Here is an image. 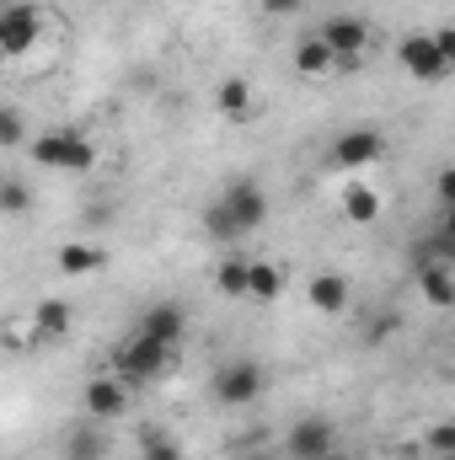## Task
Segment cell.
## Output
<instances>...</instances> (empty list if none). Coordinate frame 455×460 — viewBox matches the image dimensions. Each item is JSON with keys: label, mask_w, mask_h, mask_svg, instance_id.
<instances>
[{"label": "cell", "mask_w": 455, "mask_h": 460, "mask_svg": "<svg viewBox=\"0 0 455 460\" xmlns=\"http://www.w3.org/2000/svg\"><path fill=\"white\" fill-rule=\"evenodd\" d=\"M263 391H268V369L252 353H236V358H226L215 369V402L220 407H252Z\"/></svg>", "instance_id": "cell-3"}, {"label": "cell", "mask_w": 455, "mask_h": 460, "mask_svg": "<svg viewBox=\"0 0 455 460\" xmlns=\"http://www.w3.org/2000/svg\"><path fill=\"white\" fill-rule=\"evenodd\" d=\"M139 332H150L156 343L177 348V343H183V332H188V311H183L177 300H156V305L139 316Z\"/></svg>", "instance_id": "cell-12"}, {"label": "cell", "mask_w": 455, "mask_h": 460, "mask_svg": "<svg viewBox=\"0 0 455 460\" xmlns=\"http://www.w3.org/2000/svg\"><path fill=\"white\" fill-rule=\"evenodd\" d=\"M38 32H43L38 5H22V0L0 5V59H22L38 43Z\"/></svg>", "instance_id": "cell-8"}, {"label": "cell", "mask_w": 455, "mask_h": 460, "mask_svg": "<svg viewBox=\"0 0 455 460\" xmlns=\"http://www.w3.org/2000/svg\"><path fill=\"white\" fill-rule=\"evenodd\" d=\"M103 262H108V252L92 246V241H65L59 246V273H76L81 279V273H97Z\"/></svg>", "instance_id": "cell-19"}, {"label": "cell", "mask_w": 455, "mask_h": 460, "mask_svg": "<svg viewBox=\"0 0 455 460\" xmlns=\"http://www.w3.org/2000/svg\"><path fill=\"white\" fill-rule=\"evenodd\" d=\"M172 353H177V348L156 343L150 332H139V327H134V332L113 348V375L123 380V385H145V380H156V375H166V369H172Z\"/></svg>", "instance_id": "cell-2"}, {"label": "cell", "mask_w": 455, "mask_h": 460, "mask_svg": "<svg viewBox=\"0 0 455 460\" xmlns=\"http://www.w3.org/2000/svg\"><path fill=\"white\" fill-rule=\"evenodd\" d=\"M348 273H338V268H322V273H311V284H306V300L322 311V316H343L348 311Z\"/></svg>", "instance_id": "cell-13"}, {"label": "cell", "mask_w": 455, "mask_h": 460, "mask_svg": "<svg viewBox=\"0 0 455 460\" xmlns=\"http://www.w3.org/2000/svg\"><path fill=\"white\" fill-rule=\"evenodd\" d=\"M413 279H418V295L434 311H451L455 305V257H418Z\"/></svg>", "instance_id": "cell-10"}, {"label": "cell", "mask_w": 455, "mask_h": 460, "mask_svg": "<svg viewBox=\"0 0 455 460\" xmlns=\"http://www.w3.org/2000/svg\"><path fill=\"white\" fill-rule=\"evenodd\" d=\"M290 460H322L338 450V423L327 418V412H306V418H295L290 429H284V445H279Z\"/></svg>", "instance_id": "cell-4"}, {"label": "cell", "mask_w": 455, "mask_h": 460, "mask_svg": "<svg viewBox=\"0 0 455 460\" xmlns=\"http://www.w3.org/2000/svg\"><path fill=\"white\" fill-rule=\"evenodd\" d=\"M284 295V268L279 262H246V300H279Z\"/></svg>", "instance_id": "cell-18"}, {"label": "cell", "mask_w": 455, "mask_h": 460, "mask_svg": "<svg viewBox=\"0 0 455 460\" xmlns=\"http://www.w3.org/2000/svg\"><path fill=\"white\" fill-rule=\"evenodd\" d=\"M343 220L348 226H375L380 220V193L370 182H348L343 188Z\"/></svg>", "instance_id": "cell-15"}, {"label": "cell", "mask_w": 455, "mask_h": 460, "mask_svg": "<svg viewBox=\"0 0 455 460\" xmlns=\"http://www.w3.org/2000/svg\"><path fill=\"white\" fill-rule=\"evenodd\" d=\"M246 262H252V257H241V252L220 257V268H215V289H220L226 300H246Z\"/></svg>", "instance_id": "cell-20"}, {"label": "cell", "mask_w": 455, "mask_h": 460, "mask_svg": "<svg viewBox=\"0 0 455 460\" xmlns=\"http://www.w3.org/2000/svg\"><path fill=\"white\" fill-rule=\"evenodd\" d=\"M295 70H300V75H327V70H333V54L322 49V38H317V32L295 43Z\"/></svg>", "instance_id": "cell-22"}, {"label": "cell", "mask_w": 455, "mask_h": 460, "mask_svg": "<svg viewBox=\"0 0 455 460\" xmlns=\"http://www.w3.org/2000/svg\"><path fill=\"white\" fill-rule=\"evenodd\" d=\"M27 155H32L43 172H70V177H81V172L97 166V145H92L81 128H49V134L27 139Z\"/></svg>", "instance_id": "cell-1"}, {"label": "cell", "mask_w": 455, "mask_h": 460, "mask_svg": "<svg viewBox=\"0 0 455 460\" xmlns=\"http://www.w3.org/2000/svg\"><path fill=\"white\" fill-rule=\"evenodd\" d=\"M0 5H11V0H0Z\"/></svg>", "instance_id": "cell-29"}, {"label": "cell", "mask_w": 455, "mask_h": 460, "mask_svg": "<svg viewBox=\"0 0 455 460\" xmlns=\"http://www.w3.org/2000/svg\"><path fill=\"white\" fill-rule=\"evenodd\" d=\"M32 209V188L22 177H5L0 182V215H27Z\"/></svg>", "instance_id": "cell-23"}, {"label": "cell", "mask_w": 455, "mask_h": 460, "mask_svg": "<svg viewBox=\"0 0 455 460\" xmlns=\"http://www.w3.org/2000/svg\"><path fill=\"white\" fill-rule=\"evenodd\" d=\"M424 445H429V450H434L440 460H451V456H455V423H434Z\"/></svg>", "instance_id": "cell-25"}, {"label": "cell", "mask_w": 455, "mask_h": 460, "mask_svg": "<svg viewBox=\"0 0 455 460\" xmlns=\"http://www.w3.org/2000/svg\"><path fill=\"white\" fill-rule=\"evenodd\" d=\"M397 65L413 75V81H445L455 65L440 54V43H434V32H407L402 43H397Z\"/></svg>", "instance_id": "cell-6"}, {"label": "cell", "mask_w": 455, "mask_h": 460, "mask_svg": "<svg viewBox=\"0 0 455 460\" xmlns=\"http://www.w3.org/2000/svg\"><path fill=\"white\" fill-rule=\"evenodd\" d=\"M81 407H86V418H92V423H113V418L129 412V385H123L118 375H97V380H86Z\"/></svg>", "instance_id": "cell-9"}, {"label": "cell", "mask_w": 455, "mask_h": 460, "mask_svg": "<svg viewBox=\"0 0 455 460\" xmlns=\"http://www.w3.org/2000/svg\"><path fill=\"white\" fill-rule=\"evenodd\" d=\"M317 38L333 54V65H359V54L370 49V22L364 16H327L317 27Z\"/></svg>", "instance_id": "cell-7"}, {"label": "cell", "mask_w": 455, "mask_h": 460, "mask_svg": "<svg viewBox=\"0 0 455 460\" xmlns=\"http://www.w3.org/2000/svg\"><path fill=\"white\" fill-rule=\"evenodd\" d=\"M215 204L226 209V220L236 226V235H252V230H263V220H268V193H263L252 177H236V182H226Z\"/></svg>", "instance_id": "cell-5"}, {"label": "cell", "mask_w": 455, "mask_h": 460, "mask_svg": "<svg viewBox=\"0 0 455 460\" xmlns=\"http://www.w3.org/2000/svg\"><path fill=\"white\" fill-rule=\"evenodd\" d=\"M263 11L268 16H290V11H300V0H263Z\"/></svg>", "instance_id": "cell-27"}, {"label": "cell", "mask_w": 455, "mask_h": 460, "mask_svg": "<svg viewBox=\"0 0 455 460\" xmlns=\"http://www.w3.org/2000/svg\"><path fill=\"white\" fill-rule=\"evenodd\" d=\"M215 108H220V118H230V123L252 118V81H241V75H226V81L215 86Z\"/></svg>", "instance_id": "cell-17"}, {"label": "cell", "mask_w": 455, "mask_h": 460, "mask_svg": "<svg viewBox=\"0 0 455 460\" xmlns=\"http://www.w3.org/2000/svg\"><path fill=\"white\" fill-rule=\"evenodd\" d=\"M380 155H386V134H380V128H343L338 139H333V161L348 166V172L375 166Z\"/></svg>", "instance_id": "cell-11"}, {"label": "cell", "mask_w": 455, "mask_h": 460, "mask_svg": "<svg viewBox=\"0 0 455 460\" xmlns=\"http://www.w3.org/2000/svg\"><path fill=\"white\" fill-rule=\"evenodd\" d=\"M0 145H27V123L16 108H0Z\"/></svg>", "instance_id": "cell-24"}, {"label": "cell", "mask_w": 455, "mask_h": 460, "mask_svg": "<svg viewBox=\"0 0 455 460\" xmlns=\"http://www.w3.org/2000/svg\"><path fill=\"white\" fill-rule=\"evenodd\" d=\"M108 434H103V423H86V429H70L65 434V450L59 456L65 460H108Z\"/></svg>", "instance_id": "cell-16"}, {"label": "cell", "mask_w": 455, "mask_h": 460, "mask_svg": "<svg viewBox=\"0 0 455 460\" xmlns=\"http://www.w3.org/2000/svg\"><path fill=\"white\" fill-rule=\"evenodd\" d=\"M434 43H440V54L455 65V27H440V32H434Z\"/></svg>", "instance_id": "cell-26"}, {"label": "cell", "mask_w": 455, "mask_h": 460, "mask_svg": "<svg viewBox=\"0 0 455 460\" xmlns=\"http://www.w3.org/2000/svg\"><path fill=\"white\" fill-rule=\"evenodd\" d=\"M139 460H188L172 429H145L139 434Z\"/></svg>", "instance_id": "cell-21"}, {"label": "cell", "mask_w": 455, "mask_h": 460, "mask_svg": "<svg viewBox=\"0 0 455 460\" xmlns=\"http://www.w3.org/2000/svg\"><path fill=\"white\" fill-rule=\"evenodd\" d=\"M70 327H76V311L65 300H38V311H32V338L38 343H59V338H70Z\"/></svg>", "instance_id": "cell-14"}, {"label": "cell", "mask_w": 455, "mask_h": 460, "mask_svg": "<svg viewBox=\"0 0 455 460\" xmlns=\"http://www.w3.org/2000/svg\"><path fill=\"white\" fill-rule=\"evenodd\" d=\"M322 460H348V456H343V450H333V456H322Z\"/></svg>", "instance_id": "cell-28"}]
</instances>
